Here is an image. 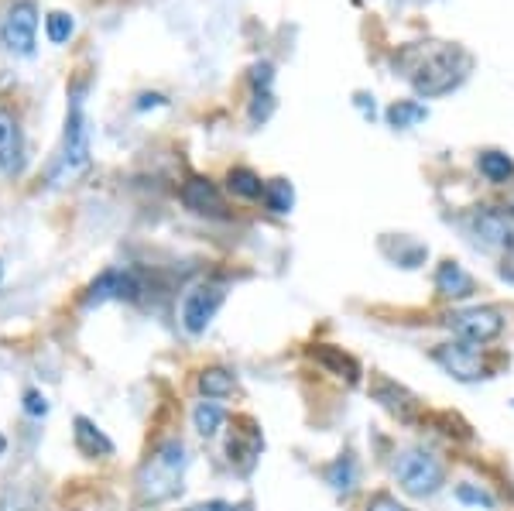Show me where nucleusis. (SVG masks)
I'll return each instance as SVG.
<instances>
[{"instance_id":"nucleus-24","label":"nucleus","mask_w":514,"mask_h":511,"mask_svg":"<svg viewBox=\"0 0 514 511\" xmlns=\"http://www.w3.org/2000/svg\"><path fill=\"white\" fill-rule=\"evenodd\" d=\"M456 501L460 505H473V508H487V511H494L497 508V501H494V494L487 491V487H480V484H456Z\"/></svg>"},{"instance_id":"nucleus-26","label":"nucleus","mask_w":514,"mask_h":511,"mask_svg":"<svg viewBox=\"0 0 514 511\" xmlns=\"http://www.w3.org/2000/svg\"><path fill=\"white\" fill-rule=\"evenodd\" d=\"M275 110V93L271 86H254V103H251V121L254 124H264Z\"/></svg>"},{"instance_id":"nucleus-27","label":"nucleus","mask_w":514,"mask_h":511,"mask_svg":"<svg viewBox=\"0 0 514 511\" xmlns=\"http://www.w3.org/2000/svg\"><path fill=\"white\" fill-rule=\"evenodd\" d=\"M24 412H28L31 419H42V415H48V398L38 388L24 391Z\"/></svg>"},{"instance_id":"nucleus-22","label":"nucleus","mask_w":514,"mask_h":511,"mask_svg":"<svg viewBox=\"0 0 514 511\" xmlns=\"http://www.w3.org/2000/svg\"><path fill=\"white\" fill-rule=\"evenodd\" d=\"M326 481L333 484V491H340V494L353 491V484H357V463H353V457L336 460L333 467L326 470Z\"/></svg>"},{"instance_id":"nucleus-17","label":"nucleus","mask_w":514,"mask_h":511,"mask_svg":"<svg viewBox=\"0 0 514 511\" xmlns=\"http://www.w3.org/2000/svg\"><path fill=\"white\" fill-rule=\"evenodd\" d=\"M199 391H203L206 398H230L237 391V378L234 371H227V367H206L203 374H199Z\"/></svg>"},{"instance_id":"nucleus-29","label":"nucleus","mask_w":514,"mask_h":511,"mask_svg":"<svg viewBox=\"0 0 514 511\" xmlns=\"http://www.w3.org/2000/svg\"><path fill=\"white\" fill-rule=\"evenodd\" d=\"M367 511H408V508H405V505H398V501L391 498V494H377L371 505H367Z\"/></svg>"},{"instance_id":"nucleus-32","label":"nucleus","mask_w":514,"mask_h":511,"mask_svg":"<svg viewBox=\"0 0 514 511\" xmlns=\"http://www.w3.org/2000/svg\"><path fill=\"white\" fill-rule=\"evenodd\" d=\"M0 278H4V271H0Z\"/></svg>"},{"instance_id":"nucleus-23","label":"nucleus","mask_w":514,"mask_h":511,"mask_svg":"<svg viewBox=\"0 0 514 511\" xmlns=\"http://www.w3.org/2000/svg\"><path fill=\"white\" fill-rule=\"evenodd\" d=\"M264 203H268L271 213H288L295 203V193L292 186H288L285 179H271L268 186H264Z\"/></svg>"},{"instance_id":"nucleus-10","label":"nucleus","mask_w":514,"mask_h":511,"mask_svg":"<svg viewBox=\"0 0 514 511\" xmlns=\"http://www.w3.org/2000/svg\"><path fill=\"white\" fill-rule=\"evenodd\" d=\"M141 285L138 278L131 275V271H120V268H110L103 271V275H96V282L90 285V292H86V306H103V302L110 299H138Z\"/></svg>"},{"instance_id":"nucleus-18","label":"nucleus","mask_w":514,"mask_h":511,"mask_svg":"<svg viewBox=\"0 0 514 511\" xmlns=\"http://www.w3.org/2000/svg\"><path fill=\"white\" fill-rule=\"evenodd\" d=\"M192 422H196V433L199 436H216L223 429V422H227V409H223L220 402H213V398H206V402H199L196 409H192Z\"/></svg>"},{"instance_id":"nucleus-11","label":"nucleus","mask_w":514,"mask_h":511,"mask_svg":"<svg viewBox=\"0 0 514 511\" xmlns=\"http://www.w3.org/2000/svg\"><path fill=\"white\" fill-rule=\"evenodd\" d=\"M182 203H186V210L199 213V217H216V220L227 217V203H223L220 189L210 179H203V175H192L186 186H182Z\"/></svg>"},{"instance_id":"nucleus-20","label":"nucleus","mask_w":514,"mask_h":511,"mask_svg":"<svg viewBox=\"0 0 514 511\" xmlns=\"http://www.w3.org/2000/svg\"><path fill=\"white\" fill-rule=\"evenodd\" d=\"M388 124L391 127H398V131H405V127H415V124H422L425 117H429V107L425 103H415V100H398V103H391L388 107Z\"/></svg>"},{"instance_id":"nucleus-14","label":"nucleus","mask_w":514,"mask_h":511,"mask_svg":"<svg viewBox=\"0 0 514 511\" xmlns=\"http://www.w3.org/2000/svg\"><path fill=\"white\" fill-rule=\"evenodd\" d=\"M371 391H374L377 402H381L384 409H388V412L395 415V419H401V422H412V419H415V412H419V402H415V398L408 395V391L401 388V385H395V381L377 378Z\"/></svg>"},{"instance_id":"nucleus-15","label":"nucleus","mask_w":514,"mask_h":511,"mask_svg":"<svg viewBox=\"0 0 514 511\" xmlns=\"http://www.w3.org/2000/svg\"><path fill=\"white\" fill-rule=\"evenodd\" d=\"M309 354H312V361H316L319 367H326L329 374L343 378L347 385H357V381H360V364L353 361L350 354H343L340 347H333V343H316Z\"/></svg>"},{"instance_id":"nucleus-6","label":"nucleus","mask_w":514,"mask_h":511,"mask_svg":"<svg viewBox=\"0 0 514 511\" xmlns=\"http://www.w3.org/2000/svg\"><path fill=\"white\" fill-rule=\"evenodd\" d=\"M446 326L467 343H491L504 333V313L491 306H473V309H460V313H449Z\"/></svg>"},{"instance_id":"nucleus-9","label":"nucleus","mask_w":514,"mask_h":511,"mask_svg":"<svg viewBox=\"0 0 514 511\" xmlns=\"http://www.w3.org/2000/svg\"><path fill=\"white\" fill-rule=\"evenodd\" d=\"M473 234L487 247H514V217L497 206H480L473 213Z\"/></svg>"},{"instance_id":"nucleus-19","label":"nucleus","mask_w":514,"mask_h":511,"mask_svg":"<svg viewBox=\"0 0 514 511\" xmlns=\"http://www.w3.org/2000/svg\"><path fill=\"white\" fill-rule=\"evenodd\" d=\"M477 169L487 182H497V186L514 179V162L504 151H484V155L477 158Z\"/></svg>"},{"instance_id":"nucleus-2","label":"nucleus","mask_w":514,"mask_h":511,"mask_svg":"<svg viewBox=\"0 0 514 511\" xmlns=\"http://www.w3.org/2000/svg\"><path fill=\"white\" fill-rule=\"evenodd\" d=\"M189 467V450L182 439H165L138 470V501L141 505H165L182 491V477Z\"/></svg>"},{"instance_id":"nucleus-13","label":"nucleus","mask_w":514,"mask_h":511,"mask_svg":"<svg viewBox=\"0 0 514 511\" xmlns=\"http://www.w3.org/2000/svg\"><path fill=\"white\" fill-rule=\"evenodd\" d=\"M436 292L443 299H470L477 292V282H473V275L460 261H443L436 271Z\"/></svg>"},{"instance_id":"nucleus-21","label":"nucleus","mask_w":514,"mask_h":511,"mask_svg":"<svg viewBox=\"0 0 514 511\" xmlns=\"http://www.w3.org/2000/svg\"><path fill=\"white\" fill-rule=\"evenodd\" d=\"M227 186L230 193L240 199H264V186H268V182H261V175L251 169H230Z\"/></svg>"},{"instance_id":"nucleus-28","label":"nucleus","mask_w":514,"mask_h":511,"mask_svg":"<svg viewBox=\"0 0 514 511\" xmlns=\"http://www.w3.org/2000/svg\"><path fill=\"white\" fill-rule=\"evenodd\" d=\"M186 511H251V501H240V505H230V501H206V505H192Z\"/></svg>"},{"instance_id":"nucleus-5","label":"nucleus","mask_w":514,"mask_h":511,"mask_svg":"<svg viewBox=\"0 0 514 511\" xmlns=\"http://www.w3.org/2000/svg\"><path fill=\"white\" fill-rule=\"evenodd\" d=\"M223 299H227V289L223 285H196L192 292H186V299H182V330L189 333V337H203L206 330H210L213 316L220 313Z\"/></svg>"},{"instance_id":"nucleus-4","label":"nucleus","mask_w":514,"mask_h":511,"mask_svg":"<svg viewBox=\"0 0 514 511\" xmlns=\"http://www.w3.org/2000/svg\"><path fill=\"white\" fill-rule=\"evenodd\" d=\"M395 481L408 498H432L443 491L446 467L436 453L422 450V446H408L395 457Z\"/></svg>"},{"instance_id":"nucleus-31","label":"nucleus","mask_w":514,"mask_h":511,"mask_svg":"<svg viewBox=\"0 0 514 511\" xmlns=\"http://www.w3.org/2000/svg\"><path fill=\"white\" fill-rule=\"evenodd\" d=\"M4 450H7V439H4V436H0V457H4Z\"/></svg>"},{"instance_id":"nucleus-33","label":"nucleus","mask_w":514,"mask_h":511,"mask_svg":"<svg viewBox=\"0 0 514 511\" xmlns=\"http://www.w3.org/2000/svg\"><path fill=\"white\" fill-rule=\"evenodd\" d=\"M511 206H514V199H511Z\"/></svg>"},{"instance_id":"nucleus-12","label":"nucleus","mask_w":514,"mask_h":511,"mask_svg":"<svg viewBox=\"0 0 514 511\" xmlns=\"http://www.w3.org/2000/svg\"><path fill=\"white\" fill-rule=\"evenodd\" d=\"M24 169V134L7 110H0V172L18 175Z\"/></svg>"},{"instance_id":"nucleus-8","label":"nucleus","mask_w":514,"mask_h":511,"mask_svg":"<svg viewBox=\"0 0 514 511\" xmlns=\"http://www.w3.org/2000/svg\"><path fill=\"white\" fill-rule=\"evenodd\" d=\"M35 35H38L35 0H18V4L7 11L4 25H0V42L14 55H31L35 52Z\"/></svg>"},{"instance_id":"nucleus-30","label":"nucleus","mask_w":514,"mask_h":511,"mask_svg":"<svg viewBox=\"0 0 514 511\" xmlns=\"http://www.w3.org/2000/svg\"><path fill=\"white\" fill-rule=\"evenodd\" d=\"M165 97H158V93H144V97L138 100V110H148V107H162Z\"/></svg>"},{"instance_id":"nucleus-16","label":"nucleus","mask_w":514,"mask_h":511,"mask_svg":"<svg viewBox=\"0 0 514 511\" xmlns=\"http://www.w3.org/2000/svg\"><path fill=\"white\" fill-rule=\"evenodd\" d=\"M72 436H76V446L83 457H110L114 453V443L107 439V433H103L96 422H90L86 415H76V422H72Z\"/></svg>"},{"instance_id":"nucleus-1","label":"nucleus","mask_w":514,"mask_h":511,"mask_svg":"<svg viewBox=\"0 0 514 511\" xmlns=\"http://www.w3.org/2000/svg\"><path fill=\"white\" fill-rule=\"evenodd\" d=\"M395 69L415 86L419 97H443L456 90L473 69V59L460 45H408L395 55Z\"/></svg>"},{"instance_id":"nucleus-3","label":"nucleus","mask_w":514,"mask_h":511,"mask_svg":"<svg viewBox=\"0 0 514 511\" xmlns=\"http://www.w3.org/2000/svg\"><path fill=\"white\" fill-rule=\"evenodd\" d=\"M90 165V127H86V114H83V86L72 90L69 97V117H66V138H62V151L55 158V169L48 175L52 186L72 179Z\"/></svg>"},{"instance_id":"nucleus-7","label":"nucleus","mask_w":514,"mask_h":511,"mask_svg":"<svg viewBox=\"0 0 514 511\" xmlns=\"http://www.w3.org/2000/svg\"><path fill=\"white\" fill-rule=\"evenodd\" d=\"M432 361L443 367L446 374H453L456 381H480L491 374V367H487L480 347L477 343H467V340L439 343V347L432 350Z\"/></svg>"},{"instance_id":"nucleus-25","label":"nucleus","mask_w":514,"mask_h":511,"mask_svg":"<svg viewBox=\"0 0 514 511\" xmlns=\"http://www.w3.org/2000/svg\"><path fill=\"white\" fill-rule=\"evenodd\" d=\"M72 31H76V21H72L66 11H52L45 18V35H48V42H52V45L69 42Z\"/></svg>"}]
</instances>
